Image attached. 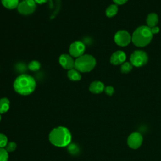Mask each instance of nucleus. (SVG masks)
I'll use <instances>...</instances> for the list:
<instances>
[{
	"mask_svg": "<svg viewBox=\"0 0 161 161\" xmlns=\"http://www.w3.org/2000/svg\"><path fill=\"white\" fill-rule=\"evenodd\" d=\"M8 153L6 149L0 148V161H8Z\"/></svg>",
	"mask_w": 161,
	"mask_h": 161,
	"instance_id": "aec40b11",
	"label": "nucleus"
},
{
	"mask_svg": "<svg viewBox=\"0 0 161 161\" xmlns=\"http://www.w3.org/2000/svg\"><path fill=\"white\" fill-rule=\"evenodd\" d=\"M132 70V64L130 62H124L121 66V71L122 73L127 74Z\"/></svg>",
	"mask_w": 161,
	"mask_h": 161,
	"instance_id": "6ab92c4d",
	"label": "nucleus"
},
{
	"mask_svg": "<svg viewBox=\"0 0 161 161\" xmlns=\"http://www.w3.org/2000/svg\"><path fill=\"white\" fill-rule=\"evenodd\" d=\"M13 87L17 93L23 96H27L35 91L36 81L32 76L23 74L16 78L13 83Z\"/></svg>",
	"mask_w": 161,
	"mask_h": 161,
	"instance_id": "f257e3e1",
	"label": "nucleus"
},
{
	"mask_svg": "<svg viewBox=\"0 0 161 161\" xmlns=\"http://www.w3.org/2000/svg\"><path fill=\"white\" fill-rule=\"evenodd\" d=\"M36 6V3L34 0H23L19 3L17 9L20 14L29 15L35 11Z\"/></svg>",
	"mask_w": 161,
	"mask_h": 161,
	"instance_id": "423d86ee",
	"label": "nucleus"
},
{
	"mask_svg": "<svg viewBox=\"0 0 161 161\" xmlns=\"http://www.w3.org/2000/svg\"><path fill=\"white\" fill-rule=\"evenodd\" d=\"M49 140L56 147H67L70 143L71 134L67 128L58 126L51 131L49 134Z\"/></svg>",
	"mask_w": 161,
	"mask_h": 161,
	"instance_id": "f03ea898",
	"label": "nucleus"
},
{
	"mask_svg": "<svg viewBox=\"0 0 161 161\" xmlns=\"http://www.w3.org/2000/svg\"><path fill=\"white\" fill-rule=\"evenodd\" d=\"M68 150H69V152H70L72 154H75V153H77L78 150H79L77 147L75 145H74V144H72V145H69Z\"/></svg>",
	"mask_w": 161,
	"mask_h": 161,
	"instance_id": "5701e85b",
	"label": "nucleus"
},
{
	"mask_svg": "<svg viewBox=\"0 0 161 161\" xmlns=\"http://www.w3.org/2000/svg\"><path fill=\"white\" fill-rule=\"evenodd\" d=\"M130 60L133 65L139 67L147 64L148 56L147 53L142 50H136L131 55Z\"/></svg>",
	"mask_w": 161,
	"mask_h": 161,
	"instance_id": "39448f33",
	"label": "nucleus"
},
{
	"mask_svg": "<svg viewBox=\"0 0 161 161\" xmlns=\"http://www.w3.org/2000/svg\"><path fill=\"white\" fill-rule=\"evenodd\" d=\"M35 2L36 3V4H42L43 3H45L48 0H34Z\"/></svg>",
	"mask_w": 161,
	"mask_h": 161,
	"instance_id": "bb28decb",
	"label": "nucleus"
},
{
	"mask_svg": "<svg viewBox=\"0 0 161 161\" xmlns=\"http://www.w3.org/2000/svg\"><path fill=\"white\" fill-rule=\"evenodd\" d=\"M131 40V37L129 33L125 30H120L116 33L114 40L115 43L121 47H125L128 45Z\"/></svg>",
	"mask_w": 161,
	"mask_h": 161,
	"instance_id": "6e6552de",
	"label": "nucleus"
},
{
	"mask_svg": "<svg viewBox=\"0 0 161 161\" xmlns=\"http://www.w3.org/2000/svg\"><path fill=\"white\" fill-rule=\"evenodd\" d=\"M60 65L65 69L70 70L74 68V62L72 56L68 54H62L58 58Z\"/></svg>",
	"mask_w": 161,
	"mask_h": 161,
	"instance_id": "9d476101",
	"label": "nucleus"
},
{
	"mask_svg": "<svg viewBox=\"0 0 161 161\" xmlns=\"http://www.w3.org/2000/svg\"><path fill=\"white\" fill-rule=\"evenodd\" d=\"M104 86L103 82L101 81L96 80L91 83L89 89V91L94 94H99L104 90Z\"/></svg>",
	"mask_w": 161,
	"mask_h": 161,
	"instance_id": "f8f14e48",
	"label": "nucleus"
},
{
	"mask_svg": "<svg viewBox=\"0 0 161 161\" xmlns=\"http://www.w3.org/2000/svg\"><path fill=\"white\" fill-rule=\"evenodd\" d=\"M126 54L123 51H116L113 53L110 58V62L113 65H119L125 62Z\"/></svg>",
	"mask_w": 161,
	"mask_h": 161,
	"instance_id": "9b49d317",
	"label": "nucleus"
},
{
	"mask_svg": "<svg viewBox=\"0 0 161 161\" xmlns=\"http://www.w3.org/2000/svg\"><path fill=\"white\" fill-rule=\"evenodd\" d=\"M16 148V145L14 142H11L7 143L6 146L5 147V149L8 152H13Z\"/></svg>",
	"mask_w": 161,
	"mask_h": 161,
	"instance_id": "412c9836",
	"label": "nucleus"
},
{
	"mask_svg": "<svg viewBox=\"0 0 161 161\" xmlns=\"http://www.w3.org/2000/svg\"><path fill=\"white\" fill-rule=\"evenodd\" d=\"M95 58L88 54H84L77 58L74 62V69L80 72H89L96 66Z\"/></svg>",
	"mask_w": 161,
	"mask_h": 161,
	"instance_id": "20e7f679",
	"label": "nucleus"
},
{
	"mask_svg": "<svg viewBox=\"0 0 161 161\" xmlns=\"http://www.w3.org/2000/svg\"><path fill=\"white\" fill-rule=\"evenodd\" d=\"M104 91L105 93H106L107 95H108V96H111V95L114 93V88H113L112 86H110L106 87L104 88Z\"/></svg>",
	"mask_w": 161,
	"mask_h": 161,
	"instance_id": "b1692460",
	"label": "nucleus"
},
{
	"mask_svg": "<svg viewBox=\"0 0 161 161\" xmlns=\"http://www.w3.org/2000/svg\"><path fill=\"white\" fill-rule=\"evenodd\" d=\"M86 49L85 45L80 41H75L72 43L69 47V52L72 57L78 58L84 55Z\"/></svg>",
	"mask_w": 161,
	"mask_h": 161,
	"instance_id": "0eeeda50",
	"label": "nucleus"
},
{
	"mask_svg": "<svg viewBox=\"0 0 161 161\" xmlns=\"http://www.w3.org/2000/svg\"><path fill=\"white\" fill-rule=\"evenodd\" d=\"M158 21V18L157 14L155 13H150L148 15L147 18V23L149 28H152L154 26H156V25L157 24Z\"/></svg>",
	"mask_w": 161,
	"mask_h": 161,
	"instance_id": "4468645a",
	"label": "nucleus"
},
{
	"mask_svg": "<svg viewBox=\"0 0 161 161\" xmlns=\"http://www.w3.org/2000/svg\"><path fill=\"white\" fill-rule=\"evenodd\" d=\"M3 6L8 9H14L19 4V0H1Z\"/></svg>",
	"mask_w": 161,
	"mask_h": 161,
	"instance_id": "ddd939ff",
	"label": "nucleus"
},
{
	"mask_svg": "<svg viewBox=\"0 0 161 161\" xmlns=\"http://www.w3.org/2000/svg\"><path fill=\"white\" fill-rule=\"evenodd\" d=\"M142 136L138 132H135L130 135L127 140L128 146L133 149H136L140 147L142 143Z\"/></svg>",
	"mask_w": 161,
	"mask_h": 161,
	"instance_id": "1a4fd4ad",
	"label": "nucleus"
},
{
	"mask_svg": "<svg viewBox=\"0 0 161 161\" xmlns=\"http://www.w3.org/2000/svg\"><path fill=\"white\" fill-rule=\"evenodd\" d=\"M118 12V6L116 4H111L106 10V14L108 17L111 18L116 14Z\"/></svg>",
	"mask_w": 161,
	"mask_h": 161,
	"instance_id": "f3484780",
	"label": "nucleus"
},
{
	"mask_svg": "<svg viewBox=\"0 0 161 161\" xmlns=\"http://www.w3.org/2000/svg\"><path fill=\"white\" fill-rule=\"evenodd\" d=\"M9 108V101L6 97L0 99V113H4Z\"/></svg>",
	"mask_w": 161,
	"mask_h": 161,
	"instance_id": "dca6fc26",
	"label": "nucleus"
},
{
	"mask_svg": "<svg viewBox=\"0 0 161 161\" xmlns=\"http://www.w3.org/2000/svg\"><path fill=\"white\" fill-rule=\"evenodd\" d=\"M41 67V64L38 61L36 60H33L31 62H30L28 65V69L33 72L37 71L40 69Z\"/></svg>",
	"mask_w": 161,
	"mask_h": 161,
	"instance_id": "a211bd4d",
	"label": "nucleus"
},
{
	"mask_svg": "<svg viewBox=\"0 0 161 161\" xmlns=\"http://www.w3.org/2000/svg\"><path fill=\"white\" fill-rule=\"evenodd\" d=\"M67 77L70 80L72 81H78L80 80L81 79V75L80 74V72H79L74 68L69 70L67 72Z\"/></svg>",
	"mask_w": 161,
	"mask_h": 161,
	"instance_id": "2eb2a0df",
	"label": "nucleus"
},
{
	"mask_svg": "<svg viewBox=\"0 0 161 161\" xmlns=\"http://www.w3.org/2000/svg\"><path fill=\"white\" fill-rule=\"evenodd\" d=\"M150 30H151V31H152V34H157L159 31V28L157 27V26L152 27V28H150Z\"/></svg>",
	"mask_w": 161,
	"mask_h": 161,
	"instance_id": "393cba45",
	"label": "nucleus"
},
{
	"mask_svg": "<svg viewBox=\"0 0 161 161\" xmlns=\"http://www.w3.org/2000/svg\"><path fill=\"white\" fill-rule=\"evenodd\" d=\"M116 4H125L128 0H113Z\"/></svg>",
	"mask_w": 161,
	"mask_h": 161,
	"instance_id": "a878e982",
	"label": "nucleus"
},
{
	"mask_svg": "<svg viewBox=\"0 0 161 161\" xmlns=\"http://www.w3.org/2000/svg\"><path fill=\"white\" fill-rule=\"evenodd\" d=\"M1 115H0V121H1Z\"/></svg>",
	"mask_w": 161,
	"mask_h": 161,
	"instance_id": "cd10ccee",
	"label": "nucleus"
},
{
	"mask_svg": "<svg viewBox=\"0 0 161 161\" xmlns=\"http://www.w3.org/2000/svg\"><path fill=\"white\" fill-rule=\"evenodd\" d=\"M153 34L150 28L146 26L138 27L133 33L131 40L135 45L142 47L147 45L152 39Z\"/></svg>",
	"mask_w": 161,
	"mask_h": 161,
	"instance_id": "7ed1b4c3",
	"label": "nucleus"
},
{
	"mask_svg": "<svg viewBox=\"0 0 161 161\" xmlns=\"http://www.w3.org/2000/svg\"><path fill=\"white\" fill-rule=\"evenodd\" d=\"M8 143L7 137L2 133H0V148H4Z\"/></svg>",
	"mask_w": 161,
	"mask_h": 161,
	"instance_id": "4be33fe9",
	"label": "nucleus"
}]
</instances>
